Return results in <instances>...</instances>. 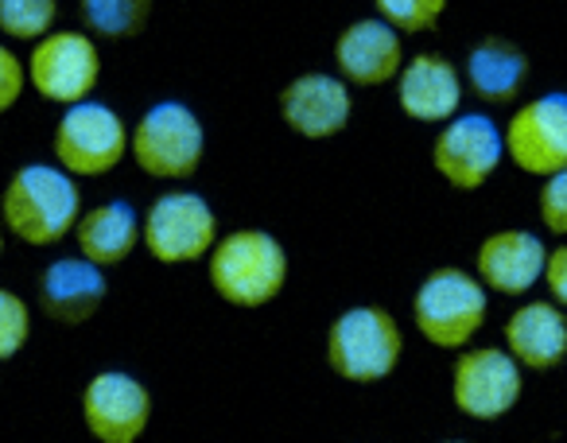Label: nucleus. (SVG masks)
I'll use <instances>...</instances> for the list:
<instances>
[{
	"mask_svg": "<svg viewBox=\"0 0 567 443\" xmlns=\"http://www.w3.org/2000/svg\"><path fill=\"white\" fill-rule=\"evenodd\" d=\"M288 280V254L265 230H234L210 246V285L234 308H265Z\"/></svg>",
	"mask_w": 567,
	"mask_h": 443,
	"instance_id": "nucleus-2",
	"label": "nucleus"
},
{
	"mask_svg": "<svg viewBox=\"0 0 567 443\" xmlns=\"http://www.w3.org/2000/svg\"><path fill=\"white\" fill-rule=\"evenodd\" d=\"M55 0H0V32L12 40H40L55 24Z\"/></svg>",
	"mask_w": 567,
	"mask_h": 443,
	"instance_id": "nucleus-22",
	"label": "nucleus"
},
{
	"mask_svg": "<svg viewBox=\"0 0 567 443\" xmlns=\"http://www.w3.org/2000/svg\"><path fill=\"white\" fill-rule=\"evenodd\" d=\"M152 396L128 373H97L82 393V420L102 443H136L148 427Z\"/></svg>",
	"mask_w": 567,
	"mask_h": 443,
	"instance_id": "nucleus-12",
	"label": "nucleus"
},
{
	"mask_svg": "<svg viewBox=\"0 0 567 443\" xmlns=\"http://www.w3.org/2000/svg\"><path fill=\"white\" fill-rule=\"evenodd\" d=\"M128 128L110 105L74 102L66 105L55 128V156L66 175H105L125 159Z\"/></svg>",
	"mask_w": 567,
	"mask_h": 443,
	"instance_id": "nucleus-6",
	"label": "nucleus"
},
{
	"mask_svg": "<svg viewBox=\"0 0 567 443\" xmlns=\"http://www.w3.org/2000/svg\"><path fill=\"white\" fill-rule=\"evenodd\" d=\"M540 280L548 285L551 303H567V249H551V254L544 257Z\"/></svg>",
	"mask_w": 567,
	"mask_h": 443,
	"instance_id": "nucleus-27",
	"label": "nucleus"
},
{
	"mask_svg": "<svg viewBox=\"0 0 567 443\" xmlns=\"http://www.w3.org/2000/svg\"><path fill=\"white\" fill-rule=\"evenodd\" d=\"M105 285L102 269L86 257H63V261H51L40 277V308L55 323H86L97 308H102Z\"/></svg>",
	"mask_w": 567,
	"mask_h": 443,
	"instance_id": "nucleus-17",
	"label": "nucleus"
},
{
	"mask_svg": "<svg viewBox=\"0 0 567 443\" xmlns=\"http://www.w3.org/2000/svg\"><path fill=\"white\" fill-rule=\"evenodd\" d=\"M502 152H509L520 172L540 175V179L567 172V97L544 94L520 105L505 125Z\"/></svg>",
	"mask_w": 567,
	"mask_h": 443,
	"instance_id": "nucleus-9",
	"label": "nucleus"
},
{
	"mask_svg": "<svg viewBox=\"0 0 567 443\" xmlns=\"http://www.w3.org/2000/svg\"><path fill=\"white\" fill-rule=\"evenodd\" d=\"M451 396H455L458 412L471 420L505 416L520 396V365L509 358V350L497 347L463 350L455 362Z\"/></svg>",
	"mask_w": 567,
	"mask_h": 443,
	"instance_id": "nucleus-11",
	"label": "nucleus"
},
{
	"mask_svg": "<svg viewBox=\"0 0 567 443\" xmlns=\"http://www.w3.org/2000/svg\"><path fill=\"white\" fill-rule=\"evenodd\" d=\"M152 17V0H82V20L102 40L141 35Z\"/></svg>",
	"mask_w": 567,
	"mask_h": 443,
	"instance_id": "nucleus-21",
	"label": "nucleus"
},
{
	"mask_svg": "<svg viewBox=\"0 0 567 443\" xmlns=\"http://www.w3.org/2000/svg\"><path fill=\"white\" fill-rule=\"evenodd\" d=\"M141 238L148 254L164 265H187L210 254L218 241V218H214L210 203L190 190H175L152 203L148 218L141 226Z\"/></svg>",
	"mask_w": 567,
	"mask_h": 443,
	"instance_id": "nucleus-7",
	"label": "nucleus"
},
{
	"mask_svg": "<svg viewBox=\"0 0 567 443\" xmlns=\"http://www.w3.org/2000/svg\"><path fill=\"white\" fill-rule=\"evenodd\" d=\"M24 63H20L17 55H12L4 43H0V113H9L12 105L20 102V94H24Z\"/></svg>",
	"mask_w": 567,
	"mask_h": 443,
	"instance_id": "nucleus-26",
	"label": "nucleus"
},
{
	"mask_svg": "<svg viewBox=\"0 0 567 443\" xmlns=\"http://www.w3.org/2000/svg\"><path fill=\"white\" fill-rule=\"evenodd\" d=\"M206 136L195 110L183 102H159L136 121L133 128V159L141 172L156 179H187L203 164Z\"/></svg>",
	"mask_w": 567,
	"mask_h": 443,
	"instance_id": "nucleus-5",
	"label": "nucleus"
},
{
	"mask_svg": "<svg viewBox=\"0 0 567 443\" xmlns=\"http://www.w3.org/2000/svg\"><path fill=\"white\" fill-rule=\"evenodd\" d=\"M404 334L385 308H350L331 323L327 334V362L339 378L354 385L385 381L396 370Z\"/></svg>",
	"mask_w": 567,
	"mask_h": 443,
	"instance_id": "nucleus-3",
	"label": "nucleus"
},
{
	"mask_svg": "<svg viewBox=\"0 0 567 443\" xmlns=\"http://www.w3.org/2000/svg\"><path fill=\"white\" fill-rule=\"evenodd\" d=\"M432 164L455 190H478L502 164V128L486 113L447 117L435 136Z\"/></svg>",
	"mask_w": 567,
	"mask_h": 443,
	"instance_id": "nucleus-10",
	"label": "nucleus"
},
{
	"mask_svg": "<svg viewBox=\"0 0 567 443\" xmlns=\"http://www.w3.org/2000/svg\"><path fill=\"white\" fill-rule=\"evenodd\" d=\"M486 288L463 269H435L412 300L416 331L440 350H463L486 323Z\"/></svg>",
	"mask_w": 567,
	"mask_h": 443,
	"instance_id": "nucleus-4",
	"label": "nucleus"
},
{
	"mask_svg": "<svg viewBox=\"0 0 567 443\" xmlns=\"http://www.w3.org/2000/svg\"><path fill=\"white\" fill-rule=\"evenodd\" d=\"M540 218L551 234H567V172L544 175L540 190Z\"/></svg>",
	"mask_w": 567,
	"mask_h": 443,
	"instance_id": "nucleus-25",
	"label": "nucleus"
},
{
	"mask_svg": "<svg viewBox=\"0 0 567 443\" xmlns=\"http://www.w3.org/2000/svg\"><path fill=\"white\" fill-rule=\"evenodd\" d=\"M32 334V311L17 292L0 288V362H9L12 354H20Z\"/></svg>",
	"mask_w": 567,
	"mask_h": 443,
	"instance_id": "nucleus-24",
	"label": "nucleus"
},
{
	"mask_svg": "<svg viewBox=\"0 0 567 443\" xmlns=\"http://www.w3.org/2000/svg\"><path fill=\"white\" fill-rule=\"evenodd\" d=\"M378 17L396 32H427L443 17L447 0H373Z\"/></svg>",
	"mask_w": 567,
	"mask_h": 443,
	"instance_id": "nucleus-23",
	"label": "nucleus"
},
{
	"mask_svg": "<svg viewBox=\"0 0 567 443\" xmlns=\"http://www.w3.org/2000/svg\"><path fill=\"white\" fill-rule=\"evenodd\" d=\"M505 347L509 358L525 370H551L567 354V323L559 303L536 300L525 303L505 323Z\"/></svg>",
	"mask_w": 567,
	"mask_h": 443,
	"instance_id": "nucleus-18",
	"label": "nucleus"
},
{
	"mask_svg": "<svg viewBox=\"0 0 567 443\" xmlns=\"http://www.w3.org/2000/svg\"><path fill=\"white\" fill-rule=\"evenodd\" d=\"M74 238L86 261H94L97 269H110L121 265L141 241V218L128 203L113 198V203L94 206L90 214H79L74 222Z\"/></svg>",
	"mask_w": 567,
	"mask_h": 443,
	"instance_id": "nucleus-20",
	"label": "nucleus"
},
{
	"mask_svg": "<svg viewBox=\"0 0 567 443\" xmlns=\"http://www.w3.org/2000/svg\"><path fill=\"white\" fill-rule=\"evenodd\" d=\"M350 86L334 74H300L296 82L280 90V117L288 128H296L308 141L339 136L350 125Z\"/></svg>",
	"mask_w": 567,
	"mask_h": 443,
	"instance_id": "nucleus-13",
	"label": "nucleus"
},
{
	"mask_svg": "<svg viewBox=\"0 0 567 443\" xmlns=\"http://www.w3.org/2000/svg\"><path fill=\"white\" fill-rule=\"evenodd\" d=\"M396 102L412 121H427V125H443L447 117L458 113L463 102V79L451 66V59L424 51L412 55V63H401L396 71Z\"/></svg>",
	"mask_w": 567,
	"mask_h": 443,
	"instance_id": "nucleus-14",
	"label": "nucleus"
},
{
	"mask_svg": "<svg viewBox=\"0 0 567 443\" xmlns=\"http://www.w3.org/2000/svg\"><path fill=\"white\" fill-rule=\"evenodd\" d=\"M544 241L528 230H497L478 246V280L502 296H525L544 269Z\"/></svg>",
	"mask_w": 567,
	"mask_h": 443,
	"instance_id": "nucleus-16",
	"label": "nucleus"
},
{
	"mask_svg": "<svg viewBox=\"0 0 567 443\" xmlns=\"http://www.w3.org/2000/svg\"><path fill=\"white\" fill-rule=\"evenodd\" d=\"M82 214V195L74 175L63 167L28 164L9 179V190L0 198V218L28 246H55L74 230Z\"/></svg>",
	"mask_w": 567,
	"mask_h": 443,
	"instance_id": "nucleus-1",
	"label": "nucleus"
},
{
	"mask_svg": "<svg viewBox=\"0 0 567 443\" xmlns=\"http://www.w3.org/2000/svg\"><path fill=\"white\" fill-rule=\"evenodd\" d=\"M0 249H4V234H0Z\"/></svg>",
	"mask_w": 567,
	"mask_h": 443,
	"instance_id": "nucleus-28",
	"label": "nucleus"
},
{
	"mask_svg": "<svg viewBox=\"0 0 567 443\" xmlns=\"http://www.w3.org/2000/svg\"><path fill=\"white\" fill-rule=\"evenodd\" d=\"M466 82H471L474 97L489 105H509L520 97L528 82V59L513 40L502 35H486L482 43H474L466 55Z\"/></svg>",
	"mask_w": 567,
	"mask_h": 443,
	"instance_id": "nucleus-19",
	"label": "nucleus"
},
{
	"mask_svg": "<svg viewBox=\"0 0 567 443\" xmlns=\"http://www.w3.org/2000/svg\"><path fill=\"white\" fill-rule=\"evenodd\" d=\"M24 74L48 102L74 105L94 94L97 74H102V59H97V48L90 35L48 32L35 40Z\"/></svg>",
	"mask_w": 567,
	"mask_h": 443,
	"instance_id": "nucleus-8",
	"label": "nucleus"
},
{
	"mask_svg": "<svg viewBox=\"0 0 567 443\" xmlns=\"http://www.w3.org/2000/svg\"><path fill=\"white\" fill-rule=\"evenodd\" d=\"M334 63H339L342 79H350L354 86H381V82L396 79L404 63L401 32L389 28L381 17L358 20L334 43Z\"/></svg>",
	"mask_w": 567,
	"mask_h": 443,
	"instance_id": "nucleus-15",
	"label": "nucleus"
}]
</instances>
